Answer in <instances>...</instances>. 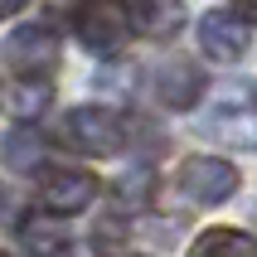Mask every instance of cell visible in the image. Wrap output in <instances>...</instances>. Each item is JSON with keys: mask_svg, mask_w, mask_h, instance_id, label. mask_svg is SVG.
Segmentation results:
<instances>
[{"mask_svg": "<svg viewBox=\"0 0 257 257\" xmlns=\"http://www.w3.org/2000/svg\"><path fill=\"white\" fill-rule=\"evenodd\" d=\"M92 194H97V180L83 170H54L49 180H44L39 189V204L49 209V214L58 218H73V214H83L87 204H92Z\"/></svg>", "mask_w": 257, "mask_h": 257, "instance_id": "obj_6", "label": "cell"}, {"mask_svg": "<svg viewBox=\"0 0 257 257\" xmlns=\"http://www.w3.org/2000/svg\"><path fill=\"white\" fill-rule=\"evenodd\" d=\"M5 63H10L20 78H44V73L58 63V39H54V29H44V25H20L5 39Z\"/></svg>", "mask_w": 257, "mask_h": 257, "instance_id": "obj_4", "label": "cell"}, {"mask_svg": "<svg viewBox=\"0 0 257 257\" xmlns=\"http://www.w3.org/2000/svg\"><path fill=\"white\" fill-rule=\"evenodd\" d=\"M189 257H257V243L238 228H209L194 238Z\"/></svg>", "mask_w": 257, "mask_h": 257, "instance_id": "obj_9", "label": "cell"}, {"mask_svg": "<svg viewBox=\"0 0 257 257\" xmlns=\"http://www.w3.org/2000/svg\"><path fill=\"white\" fill-rule=\"evenodd\" d=\"M180 189L194 204H223L238 189V170H233L228 160H218V156H189L180 165Z\"/></svg>", "mask_w": 257, "mask_h": 257, "instance_id": "obj_3", "label": "cell"}, {"mask_svg": "<svg viewBox=\"0 0 257 257\" xmlns=\"http://www.w3.org/2000/svg\"><path fill=\"white\" fill-rule=\"evenodd\" d=\"M87 252H92V247H63L58 257H87Z\"/></svg>", "mask_w": 257, "mask_h": 257, "instance_id": "obj_16", "label": "cell"}, {"mask_svg": "<svg viewBox=\"0 0 257 257\" xmlns=\"http://www.w3.org/2000/svg\"><path fill=\"white\" fill-rule=\"evenodd\" d=\"M238 10H243V20H252V25H257V0H238Z\"/></svg>", "mask_w": 257, "mask_h": 257, "instance_id": "obj_14", "label": "cell"}, {"mask_svg": "<svg viewBox=\"0 0 257 257\" xmlns=\"http://www.w3.org/2000/svg\"><path fill=\"white\" fill-rule=\"evenodd\" d=\"M63 141L73 151H87V156H116L126 131H121V116L107 107H73L63 116Z\"/></svg>", "mask_w": 257, "mask_h": 257, "instance_id": "obj_1", "label": "cell"}, {"mask_svg": "<svg viewBox=\"0 0 257 257\" xmlns=\"http://www.w3.org/2000/svg\"><path fill=\"white\" fill-rule=\"evenodd\" d=\"M247 25L238 20V15L228 10H209L199 20V49L204 58H218V63H233V58H243L247 54Z\"/></svg>", "mask_w": 257, "mask_h": 257, "instance_id": "obj_5", "label": "cell"}, {"mask_svg": "<svg viewBox=\"0 0 257 257\" xmlns=\"http://www.w3.org/2000/svg\"><path fill=\"white\" fill-rule=\"evenodd\" d=\"M39 107H49V83H39V78H29L25 87H20V112L34 116Z\"/></svg>", "mask_w": 257, "mask_h": 257, "instance_id": "obj_13", "label": "cell"}, {"mask_svg": "<svg viewBox=\"0 0 257 257\" xmlns=\"http://www.w3.org/2000/svg\"><path fill=\"white\" fill-rule=\"evenodd\" d=\"M209 126H214L223 141H233V146H257V121L247 112H218Z\"/></svg>", "mask_w": 257, "mask_h": 257, "instance_id": "obj_12", "label": "cell"}, {"mask_svg": "<svg viewBox=\"0 0 257 257\" xmlns=\"http://www.w3.org/2000/svg\"><path fill=\"white\" fill-rule=\"evenodd\" d=\"M126 15H131V25L141 34H151V39H170L175 29L185 25V5L180 0H131Z\"/></svg>", "mask_w": 257, "mask_h": 257, "instance_id": "obj_8", "label": "cell"}, {"mask_svg": "<svg viewBox=\"0 0 257 257\" xmlns=\"http://www.w3.org/2000/svg\"><path fill=\"white\" fill-rule=\"evenodd\" d=\"M20 238H25V247L29 252H54V247H63V228L58 223H49V218H25L20 223Z\"/></svg>", "mask_w": 257, "mask_h": 257, "instance_id": "obj_11", "label": "cell"}, {"mask_svg": "<svg viewBox=\"0 0 257 257\" xmlns=\"http://www.w3.org/2000/svg\"><path fill=\"white\" fill-rule=\"evenodd\" d=\"M0 257H10V252H0Z\"/></svg>", "mask_w": 257, "mask_h": 257, "instance_id": "obj_17", "label": "cell"}, {"mask_svg": "<svg viewBox=\"0 0 257 257\" xmlns=\"http://www.w3.org/2000/svg\"><path fill=\"white\" fill-rule=\"evenodd\" d=\"M126 29H131V15L121 0H83L78 5V39H83L87 54H116L126 44Z\"/></svg>", "mask_w": 257, "mask_h": 257, "instance_id": "obj_2", "label": "cell"}, {"mask_svg": "<svg viewBox=\"0 0 257 257\" xmlns=\"http://www.w3.org/2000/svg\"><path fill=\"white\" fill-rule=\"evenodd\" d=\"M156 92L165 107H175V112H185V107H194L204 92V73L194 58H165V68L156 73Z\"/></svg>", "mask_w": 257, "mask_h": 257, "instance_id": "obj_7", "label": "cell"}, {"mask_svg": "<svg viewBox=\"0 0 257 257\" xmlns=\"http://www.w3.org/2000/svg\"><path fill=\"white\" fill-rule=\"evenodd\" d=\"M39 151H44V136L34 126L15 131L10 141H5V160H10V170H29V165L39 160Z\"/></svg>", "mask_w": 257, "mask_h": 257, "instance_id": "obj_10", "label": "cell"}, {"mask_svg": "<svg viewBox=\"0 0 257 257\" xmlns=\"http://www.w3.org/2000/svg\"><path fill=\"white\" fill-rule=\"evenodd\" d=\"M20 5H29V0H0V15H10V10H20Z\"/></svg>", "mask_w": 257, "mask_h": 257, "instance_id": "obj_15", "label": "cell"}]
</instances>
